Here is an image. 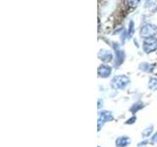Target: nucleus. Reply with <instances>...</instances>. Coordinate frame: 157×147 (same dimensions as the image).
I'll use <instances>...</instances> for the list:
<instances>
[{
    "instance_id": "1a4fd4ad",
    "label": "nucleus",
    "mask_w": 157,
    "mask_h": 147,
    "mask_svg": "<svg viewBox=\"0 0 157 147\" xmlns=\"http://www.w3.org/2000/svg\"><path fill=\"white\" fill-rule=\"evenodd\" d=\"M155 69V64H149V63H142L140 65V70L144 71L146 73H152Z\"/></svg>"
},
{
    "instance_id": "39448f33",
    "label": "nucleus",
    "mask_w": 157,
    "mask_h": 147,
    "mask_svg": "<svg viewBox=\"0 0 157 147\" xmlns=\"http://www.w3.org/2000/svg\"><path fill=\"white\" fill-rule=\"evenodd\" d=\"M113 48H114L115 55H116V62L115 63H116L117 66H120L125 60V52L118 43H113Z\"/></svg>"
},
{
    "instance_id": "0eeeda50",
    "label": "nucleus",
    "mask_w": 157,
    "mask_h": 147,
    "mask_svg": "<svg viewBox=\"0 0 157 147\" xmlns=\"http://www.w3.org/2000/svg\"><path fill=\"white\" fill-rule=\"evenodd\" d=\"M98 58L100 61L104 62V63H108L113 59V54L108 50H100L98 53Z\"/></svg>"
},
{
    "instance_id": "f257e3e1",
    "label": "nucleus",
    "mask_w": 157,
    "mask_h": 147,
    "mask_svg": "<svg viewBox=\"0 0 157 147\" xmlns=\"http://www.w3.org/2000/svg\"><path fill=\"white\" fill-rule=\"evenodd\" d=\"M131 80L128 76L126 75H120L114 77L111 80V86L114 89H118V90H123L127 86L130 84Z\"/></svg>"
},
{
    "instance_id": "7ed1b4c3",
    "label": "nucleus",
    "mask_w": 157,
    "mask_h": 147,
    "mask_svg": "<svg viewBox=\"0 0 157 147\" xmlns=\"http://www.w3.org/2000/svg\"><path fill=\"white\" fill-rule=\"evenodd\" d=\"M142 49L145 53H152V52L157 50V38L154 37H149L145 38L142 42Z\"/></svg>"
},
{
    "instance_id": "9d476101",
    "label": "nucleus",
    "mask_w": 157,
    "mask_h": 147,
    "mask_svg": "<svg viewBox=\"0 0 157 147\" xmlns=\"http://www.w3.org/2000/svg\"><path fill=\"white\" fill-rule=\"evenodd\" d=\"M144 103L142 102V101H138V102H136L133 104V106L130 108V112L132 114H136L138 113L140 110H142V108H144Z\"/></svg>"
},
{
    "instance_id": "f03ea898",
    "label": "nucleus",
    "mask_w": 157,
    "mask_h": 147,
    "mask_svg": "<svg viewBox=\"0 0 157 147\" xmlns=\"http://www.w3.org/2000/svg\"><path fill=\"white\" fill-rule=\"evenodd\" d=\"M140 36L145 38H149V37H154V35L157 33V26L153 24H149V23H146V24H144L140 27Z\"/></svg>"
},
{
    "instance_id": "f8f14e48",
    "label": "nucleus",
    "mask_w": 157,
    "mask_h": 147,
    "mask_svg": "<svg viewBox=\"0 0 157 147\" xmlns=\"http://www.w3.org/2000/svg\"><path fill=\"white\" fill-rule=\"evenodd\" d=\"M152 132H153V126H150V127H148V128H146L145 130H144V132H142V135L144 137H149V135H150L152 134Z\"/></svg>"
},
{
    "instance_id": "6e6552de",
    "label": "nucleus",
    "mask_w": 157,
    "mask_h": 147,
    "mask_svg": "<svg viewBox=\"0 0 157 147\" xmlns=\"http://www.w3.org/2000/svg\"><path fill=\"white\" fill-rule=\"evenodd\" d=\"M130 143H131L130 137L126 136V135L118 137L116 141H115V144H116L117 147H127L128 145H130Z\"/></svg>"
},
{
    "instance_id": "2eb2a0df",
    "label": "nucleus",
    "mask_w": 157,
    "mask_h": 147,
    "mask_svg": "<svg viewBox=\"0 0 157 147\" xmlns=\"http://www.w3.org/2000/svg\"><path fill=\"white\" fill-rule=\"evenodd\" d=\"M150 142L151 143H156L157 142V132L150 137Z\"/></svg>"
},
{
    "instance_id": "423d86ee",
    "label": "nucleus",
    "mask_w": 157,
    "mask_h": 147,
    "mask_svg": "<svg viewBox=\"0 0 157 147\" xmlns=\"http://www.w3.org/2000/svg\"><path fill=\"white\" fill-rule=\"evenodd\" d=\"M97 73L99 78L106 79V78H109L110 75H111L112 68L108 65H100L97 69Z\"/></svg>"
},
{
    "instance_id": "9b49d317",
    "label": "nucleus",
    "mask_w": 157,
    "mask_h": 147,
    "mask_svg": "<svg viewBox=\"0 0 157 147\" xmlns=\"http://www.w3.org/2000/svg\"><path fill=\"white\" fill-rule=\"evenodd\" d=\"M148 88L150 90H157V78H150L148 80Z\"/></svg>"
},
{
    "instance_id": "dca6fc26",
    "label": "nucleus",
    "mask_w": 157,
    "mask_h": 147,
    "mask_svg": "<svg viewBox=\"0 0 157 147\" xmlns=\"http://www.w3.org/2000/svg\"><path fill=\"white\" fill-rule=\"evenodd\" d=\"M127 3H128L129 5L132 6V7H137L138 4L140 3V1H128Z\"/></svg>"
},
{
    "instance_id": "f3484780",
    "label": "nucleus",
    "mask_w": 157,
    "mask_h": 147,
    "mask_svg": "<svg viewBox=\"0 0 157 147\" xmlns=\"http://www.w3.org/2000/svg\"><path fill=\"white\" fill-rule=\"evenodd\" d=\"M98 147H100V146H98Z\"/></svg>"
},
{
    "instance_id": "20e7f679",
    "label": "nucleus",
    "mask_w": 157,
    "mask_h": 147,
    "mask_svg": "<svg viewBox=\"0 0 157 147\" xmlns=\"http://www.w3.org/2000/svg\"><path fill=\"white\" fill-rule=\"evenodd\" d=\"M113 120H114V117H113V114L110 111L103 110V111L99 112V114H98V130H100L101 126H103L105 123L111 122Z\"/></svg>"
},
{
    "instance_id": "ddd939ff",
    "label": "nucleus",
    "mask_w": 157,
    "mask_h": 147,
    "mask_svg": "<svg viewBox=\"0 0 157 147\" xmlns=\"http://www.w3.org/2000/svg\"><path fill=\"white\" fill-rule=\"evenodd\" d=\"M128 35H129V38L132 37V35L135 33V24H134L133 21H131L130 22V25H129V29H128Z\"/></svg>"
},
{
    "instance_id": "4468645a",
    "label": "nucleus",
    "mask_w": 157,
    "mask_h": 147,
    "mask_svg": "<svg viewBox=\"0 0 157 147\" xmlns=\"http://www.w3.org/2000/svg\"><path fill=\"white\" fill-rule=\"evenodd\" d=\"M136 121H137V117L134 115V116H132L130 119H128L126 121V125H133V124L136 123Z\"/></svg>"
}]
</instances>
